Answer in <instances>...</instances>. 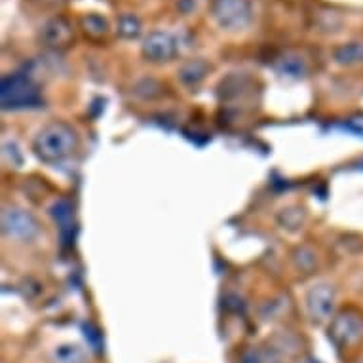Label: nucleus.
<instances>
[{
	"mask_svg": "<svg viewBox=\"0 0 363 363\" xmlns=\"http://www.w3.org/2000/svg\"><path fill=\"white\" fill-rule=\"evenodd\" d=\"M77 131L65 122H52L36 135L33 149L42 162L55 164L69 158L77 150Z\"/></svg>",
	"mask_w": 363,
	"mask_h": 363,
	"instance_id": "1",
	"label": "nucleus"
},
{
	"mask_svg": "<svg viewBox=\"0 0 363 363\" xmlns=\"http://www.w3.org/2000/svg\"><path fill=\"white\" fill-rule=\"evenodd\" d=\"M329 339L339 348H354L363 340V314L356 308H346L333 318L329 325Z\"/></svg>",
	"mask_w": 363,
	"mask_h": 363,
	"instance_id": "2",
	"label": "nucleus"
},
{
	"mask_svg": "<svg viewBox=\"0 0 363 363\" xmlns=\"http://www.w3.org/2000/svg\"><path fill=\"white\" fill-rule=\"evenodd\" d=\"M38 103H40L38 89L27 78H4V82H2V105H4V108L36 107Z\"/></svg>",
	"mask_w": 363,
	"mask_h": 363,
	"instance_id": "3",
	"label": "nucleus"
},
{
	"mask_svg": "<svg viewBox=\"0 0 363 363\" xmlns=\"http://www.w3.org/2000/svg\"><path fill=\"white\" fill-rule=\"evenodd\" d=\"M2 233L10 240L29 242L38 234V223L25 209L6 208L2 211Z\"/></svg>",
	"mask_w": 363,
	"mask_h": 363,
	"instance_id": "4",
	"label": "nucleus"
},
{
	"mask_svg": "<svg viewBox=\"0 0 363 363\" xmlns=\"http://www.w3.org/2000/svg\"><path fill=\"white\" fill-rule=\"evenodd\" d=\"M213 12L226 29H242L250 19V8L244 0H219Z\"/></svg>",
	"mask_w": 363,
	"mask_h": 363,
	"instance_id": "5",
	"label": "nucleus"
},
{
	"mask_svg": "<svg viewBox=\"0 0 363 363\" xmlns=\"http://www.w3.org/2000/svg\"><path fill=\"white\" fill-rule=\"evenodd\" d=\"M306 306L315 322H325L333 314L335 289L325 284L315 286L314 289H310L308 297H306Z\"/></svg>",
	"mask_w": 363,
	"mask_h": 363,
	"instance_id": "6",
	"label": "nucleus"
},
{
	"mask_svg": "<svg viewBox=\"0 0 363 363\" xmlns=\"http://www.w3.org/2000/svg\"><path fill=\"white\" fill-rule=\"evenodd\" d=\"M143 52L150 61H167L175 54V46H173V40L167 35L155 33L145 42Z\"/></svg>",
	"mask_w": 363,
	"mask_h": 363,
	"instance_id": "7",
	"label": "nucleus"
},
{
	"mask_svg": "<svg viewBox=\"0 0 363 363\" xmlns=\"http://www.w3.org/2000/svg\"><path fill=\"white\" fill-rule=\"evenodd\" d=\"M44 36H46V42H48L50 46H67L69 42H71V27L63 21V19H54V21H50L46 25V29H44Z\"/></svg>",
	"mask_w": 363,
	"mask_h": 363,
	"instance_id": "8",
	"label": "nucleus"
},
{
	"mask_svg": "<svg viewBox=\"0 0 363 363\" xmlns=\"http://www.w3.org/2000/svg\"><path fill=\"white\" fill-rule=\"evenodd\" d=\"M335 57H337L340 65H357V63H363V44H359V42L346 44V46L337 50Z\"/></svg>",
	"mask_w": 363,
	"mask_h": 363,
	"instance_id": "9",
	"label": "nucleus"
},
{
	"mask_svg": "<svg viewBox=\"0 0 363 363\" xmlns=\"http://www.w3.org/2000/svg\"><path fill=\"white\" fill-rule=\"evenodd\" d=\"M55 363H82L84 362V352L74 345H65L60 346L54 352Z\"/></svg>",
	"mask_w": 363,
	"mask_h": 363,
	"instance_id": "10",
	"label": "nucleus"
},
{
	"mask_svg": "<svg viewBox=\"0 0 363 363\" xmlns=\"http://www.w3.org/2000/svg\"><path fill=\"white\" fill-rule=\"evenodd\" d=\"M206 71H208V67L203 65V63H200V61H196V63H191V65L183 67L181 78H183V82L185 84H196L206 77Z\"/></svg>",
	"mask_w": 363,
	"mask_h": 363,
	"instance_id": "11",
	"label": "nucleus"
},
{
	"mask_svg": "<svg viewBox=\"0 0 363 363\" xmlns=\"http://www.w3.org/2000/svg\"><path fill=\"white\" fill-rule=\"evenodd\" d=\"M281 225L284 228H297V226L303 225L304 213L303 209H284V213H281Z\"/></svg>",
	"mask_w": 363,
	"mask_h": 363,
	"instance_id": "12",
	"label": "nucleus"
},
{
	"mask_svg": "<svg viewBox=\"0 0 363 363\" xmlns=\"http://www.w3.org/2000/svg\"><path fill=\"white\" fill-rule=\"evenodd\" d=\"M295 255L303 257V261H297V264L301 270H306V272H308V270H312V268H314L315 257L312 251L306 250V247H303V250H297V253H295Z\"/></svg>",
	"mask_w": 363,
	"mask_h": 363,
	"instance_id": "13",
	"label": "nucleus"
},
{
	"mask_svg": "<svg viewBox=\"0 0 363 363\" xmlns=\"http://www.w3.org/2000/svg\"><path fill=\"white\" fill-rule=\"evenodd\" d=\"M242 363H261V359H259L255 352H245L242 356Z\"/></svg>",
	"mask_w": 363,
	"mask_h": 363,
	"instance_id": "14",
	"label": "nucleus"
}]
</instances>
